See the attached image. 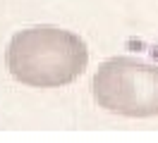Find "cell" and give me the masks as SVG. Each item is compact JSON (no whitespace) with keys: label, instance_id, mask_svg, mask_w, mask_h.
<instances>
[{"label":"cell","instance_id":"1","mask_svg":"<svg viewBox=\"0 0 158 143\" xmlns=\"http://www.w3.org/2000/svg\"><path fill=\"white\" fill-rule=\"evenodd\" d=\"M89 46L69 29L39 24L17 31L5 48V67L17 84L60 88L84 74Z\"/></svg>","mask_w":158,"mask_h":143},{"label":"cell","instance_id":"2","mask_svg":"<svg viewBox=\"0 0 158 143\" xmlns=\"http://www.w3.org/2000/svg\"><path fill=\"white\" fill-rule=\"evenodd\" d=\"M91 95L98 107L120 117H158V65L127 55L110 57L91 79Z\"/></svg>","mask_w":158,"mask_h":143}]
</instances>
